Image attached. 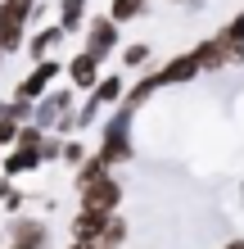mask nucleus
<instances>
[{"mask_svg": "<svg viewBox=\"0 0 244 249\" xmlns=\"http://www.w3.org/2000/svg\"><path fill=\"white\" fill-rule=\"evenodd\" d=\"M95 154L104 159V163L118 172L136 159V113L113 105L104 118H99V141H95Z\"/></svg>", "mask_w": 244, "mask_h": 249, "instance_id": "f257e3e1", "label": "nucleus"}, {"mask_svg": "<svg viewBox=\"0 0 244 249\" xmlns=\"http://www.w3.org/2000/svg\"><path fill=\"white\" fill-rule=\"evenodd\" d=\"M27 32H32V0H0V50L23 54Z\"/></svg>", "mask_w": 244, "mask_h": 249, "instance_id": "f03ea898", "label": "nucleus"}, {"mask_svg": "<svg viewBox=\"0 0 244 249\" xmlns=\"http://www.w3.org/2000/svg\"><path fill=\"white\" fill-rule=\"evenodd\" d=\"M81 50H91L95 59H113V54L122 50V27L109 18V14H95L91 9V18H86V27H81Z\"/></svg>", "mask_w": 244, "mask_h": 249, "instance_id": "7ed1b4c3", "label": "nucleus"}, {"mask_svg": "<svg viewBox=\"0 0 244 249\" xmlns=\"http://www.w3.org/2000/svg\"><path fill=\"white\" fill-rule=\"evenodd\" d=\"M73 109H77V91H73L68 82H54L50 91L32 105V123H36L41 131H54V127H59V118H68Z\"/></svg>", "mask_w": 244, "mask_h": 249, "instance_id": "20e7f679", "label": "nucleus"}, {"mask_svg": "<svg viewBox=\"0 0 244 249\" xmlns=\"http://www.w3.org/2000/svg\"><path fill=\"white\" fill-rule=\"evenodd\" d=\"M59 77H64V54H50V59H41V64L27 68V77L14 82V100H27V105H36V100L46 95Z\"/></svg>", "mask_w": 244, "mask_h": 249, "instance_id": "39448f33", "label": "nucleus"}, {"mask_svg": "<svg viewBox=\"0 0 244 249\" xmlns=\"http://www.w3.org/2000/svg\"><path fill=\"white\" fill-rule=\"evenodd\" d=\"M127 199V186L118 181V172H104L99 181L77 190V209H99V213H118Z\"/></svg>", "mask_w": 244, "mask_h": 249, "instance_id": "423d86ee", "label": "nucleus"}, {"mask_svg": "<svg viewBox=\"0 0 244 249\" xmlns=\"http://www.w3.org/2000/svg\"><path fill=\"white\" fill-rule=\"evenodd\" d=\"M154 77H159L163 91H172V86H190L204 77V68H199L195 59V50H177V54H167L163 64H154Z\"/></svg>", "mask_w": 244, "mask_h": 249, "instance_id": "0eeeda50", "label": "nucleus"}, {"mask_svg": "<svg viewBox=\"0 0 244 249\" xmlns=\"http://www.w3.org/2000/svg\"><path fill=\"white\" fill-rule=\"evenodd\" d=\"M5 245H54V231L46 217H36V213H18V217H9L5 227Z\"/></svg>", "mask_w": 244, "mask_h": 249, "instance_id": "6e6552de", "label": "nucleus"}, {"mask_svg": "<svg viewBox=\"0 0 244 249\" xmlns=\"http://www.w3.org/2000/svg\"><path fill=\"white\" fill-rule=\"evenodd\" d=\"M99 72H104V59H95L91 50H73V54H64V82L73 86L77 95L91 91V86L99 82Z\"/></svg>", "mask_w": 244, "mask_h": 249, "instance_id": "1a4fd4ad", "label": "nucleus"}, {"mask_svg": "<svg viewBox=\"0 0 244 249\" xmlns=\"http://www.w3.org/2000/svg\"><path fill=\"white\" fill-rule=\"evenodd\" d=\"M64 27L59 23H41V27H32L27 32V41H23V54H27V64H41V59H50V54H64Z\"/></svg>", "mask_w": 244, "mask_h": 249, "instance_id": "9d476101", "label": "nucleus"}, {"mask_svg": "<svg viewBox=\"0 0 244 249\" xmlns=\"http://www.w3.org/2000/svg\"><path fill=\"white\" fill-rule=\"evenodd\" d=\"M113 213H99V209H77L73 217H68V240H86V245H99V236H104Z\"/></svg>", "mask_w": 244, "mask_h": 249, "instance_id": "9b49d317", "label": "nucleus"}, {"mask_svg": "<svg viewBox=\"0 0 244 249\" xmlns=\"http://www.w3.org/2000/svg\"><path fill=\"white\" fill-rule=\"evenodd\" d=\"M127 82H131V77H127L122 68H118V72H109V68H104V72H99V82H95L86 95H95V105H99V109H113V105H122Z\"/></svg>", "mask_w": 244, "mask_h": 249, "instance_id": "f8f14e48", "label": "nucleus"}, {"mask_svg": "<svg viewBox=\"0 0 244 249\" xmlns=\"http://www.w3.org/2000/svg\"><path fill=\"white\" fill-rule=\"evenodd\" d=\"M41 168H46V163H41L36 150H18V145H9V150L0 154V177H9V181L27 177V172H41Z\"/></svg>", "mask_w": 244, "mask_h": 249, "instance_id": "ddd939ff", "label": "nucleus"}, {"mask_svg": "<svg viewBox=\"0 0 244 249\" xmlns=\"http://www.w3.org/2000/svg\"><path fill=\"white\" fill-rule=\"evenodd\" d=\"M86 18H91V0H54V23L64 27V36H81Z\"/></svg>", "mask_w": 244, "mask_h": 249, "instance_id": "4468645a", "label": "nucleus"}, {"mask_svg": "<svg viewBox=\"0 0 244 249\" xmlns=\"http://www.w3.org/2000/svg\"><path fill=\"white\" fill-rule=\"evenodd\" d=\"M113 59H118V68L127 72V77H131V72H145L154 64V41H127Z\"/></svg>", "mask_w": 244, "mask_h": 249, "instance_id": "2eb2a0df", "label": "nucleus"}, {"mask_svg": "<svg viewBox=\"0 0 244 249\" xmlns=\"http://www.w3.org/2000/svg\"><path fill=\"white\" fill-rule=\"evenodd\" d=\"M104 172H113V168H109L104 159H99V154L91 150V154H86L81 163L73 168V190H81V186H91V181H99V177H104Z\"/></svg>", "mask_w": 244, "mask_h": 249, "instance_id": "dca6fc26", "label": "nucleus"}, {"mask_svg": "<svg viewBox=\"0 0 244 249\" xmlns=\"http://www.w3.org/2000/svg\"><path fill=\"white\" fill-rule=\"evenodd\" d=\"M109 109H99L95 105V95H81L77 100V109H73V127H77V136H86L91 127H99V118H104Z\"/></svg>", "mask_w": 244, "mask_h": 249, "instance_id": "f3484780", "label": "nucleus"}, {"mask_svg": "<svg viewBox=\"0 0 244 249\" xmlns=\"http://www.w3.org/2000/svg\"><path fill=\"white\" fill-rule=\"evenodd\" d=\"M104 14L118 27H127V23H136V18H145V14H149V0H109Z\"/></svg>", "mask_w": 244, "mask_h": 249, "instance_id": "a211bd4d", "label": "nucleus"}, {"mask_svg": "<svg viewBox=\"0 0 244 249\" xmlns=\"http://www.w3.org/2000/svg\"><path fill=\"white\" fill-rule=\"evenodd\" d=\"M127 240H131V222L122 217V209L109 217V227H104V236H99V245H113V249H127Z\"/></svg>", "mask_w": 244, "mask_h": 249, "instance_id": "6ab92c4d", "label": "nucleus"}, {"mask_svg": "<svg viewBox=\"0 0 244 249\" xmlns=\"http://www.w3.org/2000/svg\"><path fill=\"white\" fill-rule=\"evenodd\" d=\"M64 141L68 136H59V131H46V141H41V163H46V168H54V163H59V154H64Z\"/></svg>", "mask_w": 244, "mask_h": 249, "instance_id": "aec40b11", "label": "nucleus"}, {"mask_svg": "<svg viewBox=\"0 0 244 249\" xmlns=\"http://www.w3.org/2000/svg\"><path fill=\"white\" fill-rule=\"evenodd\" d=\"M86 154H91V145H86L81 136H68V141H64V154H59V163H64V168H77Z\"/></svg>", "mask_w": 244, "mask_h": 249, "instance_id": "412c9836", "label": "nucleus"}, {"mask_svg": "<svg viewBox=\"0 0 244 249\" xmlns=\"http://www.w3.org/2000/svg\"><path fill=\"white\" fill-rule=\"evenodd\" d=\"M217 32H222L226 41H231V46H244V5H240V9L231 14V18H226V23L217 27Z\"/></svg>", "mask_w": 244, "mask_h": 249, "instance_id": "4be33fe9", "label": "nucleus"}, {"mask_svg": "<svg viewBox=\"0 0 244 249\" xmlns=\"http://www.w3.org/2000/svg\"><path fill=\"white\" fill-rule=\"evenodd\" d=\"M41 141H46V131H41L36 123H23L18 136H14V145H18V150H41Z\"/></svg>", "mask_w": 244, "mask_h": 249, "instance_id": "5701e85b", "label": "nucleus"}, {"mask_svg": "<svg viewBox=\"0 0 244 249\" xmlns=\"http://www.w3.org/2000/svg\"><path fill=\"white\" fill-rule=\"evenodd\" d=\"M0 204H5V213H9V217H18V213L27 209V190H18V186H9V195L0 199Z\"/></svg>", "mask_w": 244, "mask_h": 249, "instance_id": "b1692460", "label": "nucleus"}, {"mask_svg": "<svg viewBox=\"0 0 244 249\" xmlns=\"http://www.w3.org/2000/svg\"><path fill=\"white\" fill-rule=\"evenodd\" d=\"M18 127H23V123H9V118H0V150H9V145H14Z\"/></svg>", "mask_w": 244, "mask_h": 249, "instance_id": "393cba45", "label": "nucleus"}, {"mask_svg": "<svg viewBox=\"0 0 244 249\" xmlns=\"http://www.w3.org/2000/svg\"><path fill=\"white\" fill-rule=\"evenodd\" d=\"M64 249H99V245H86V240H68Z\"/></svg>", "mask_w": 244, "mask_h": 249, "instance_id": "a878e982", "label": "nucleus"}, {"mask_svg": "<svg viewBox=\"0 0 244 249\" xmlns=\"http://www.w3.org/2000/svg\"><path fill=\"white\" fill-rule=\"evenodd\" d=\"M5 249H54V245H5Z\"/></svg>", "mask_w": 244, "mask_h": 249, "instance_id": "bb28decb", "label": "nucleus"}, {"mask_svg": "<svg viewBox=\"0 0 244 249\" xmlns=\"http://www.w3.org/2000/svg\"><path fill=\"white\" fill-rule=\"evenodd\" d=\"M222 249H244V236H235V240H226Z\"/></svg>", "mask_w": 244, "mask_h": 249, "instance_id": "cd10ccee", "label": "nucleus"}, {"mask_svg": "<svg viewBox=\"0 0 244 249\" xmlns=\"http://www.w3.org/2000/svg\"><path fill=\"white\" fill-rule=\"evenodd\" d=\"M9 186H14L9 177H0V199H5V195H9Z\"/></svg>", "mask_w": 244, "mask_h": 249, "instance_id": "c85d7f7f", "label": "nucleus"}, {"mask_svg": "<svg viewBox=\"0 0 244 249\" xmlns=\"http://www.w3.org/2000/svg\"><path fill=\"white\" fill-rule=\"evenodd\" d=\"M5 59H9V54H5V50H0V77H5Z\"/></svg>", "mask_w": 244, "mask_h": 249, "instance_id": "c756f323", "label": "nucleus"}, {"mask_svg": "<svg viewBox=\"0 0 244 249\" xmlns=\"http://www.w3.org/2000/svg\"><path fill=\"white\" fill-rule=\"evenodd\" d=\"M235 199H240V209H244V181H240V195H235Z\"/></svg>", "mask_w": 244, "mask_h": 249, "instance_id": "7c9ffc66", "label": "nucleus"}, {"mask_svg": "<svg viewBox=\"0 0 244 249\" xmlns=\"http://www.w3.org/2000/svg\"><path fill=\"white\" fill-rule=\"evenodd\" d=\"M0 154H5V150H0Z\"/></svg>", "mask_w": 244, "mask_h": 249, "instance_id": "2f4dec72", "label": "nucleus"}]
</instances>
